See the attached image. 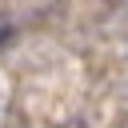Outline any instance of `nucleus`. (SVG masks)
I'll use <instances>...</instances> for the list:
<instances>
[]
</instances>
